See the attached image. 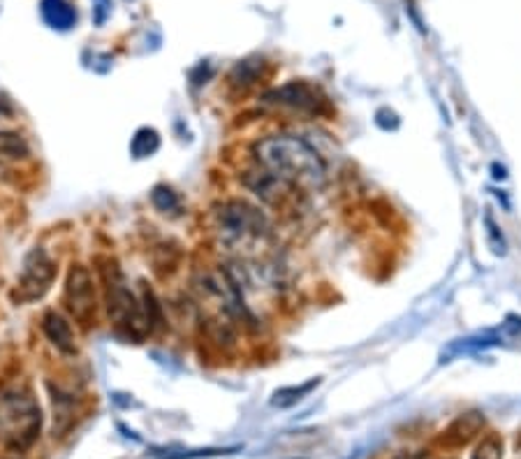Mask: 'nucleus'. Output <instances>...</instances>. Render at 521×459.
Segmentation results:
<instances>
[{
	"instance_id": "nucleus-16",
	"label": "nucleus",
	"mask_w": 521,
	"mask_h": 459,
	"mask_svg": "<svg viewBox=\"0 0 521 459\" xmlns=\"http://www.w3.org/2000/svg\"><path fill=\"white\" fill-rule=\"evenodd\" d=\"M151 204H154L161 214H178V209H181V197L174 188L165 184H158L151 191Z\"/></svg>"
},
{
	"instance_id": "nucleus-10",
	"label": "nucleus",
	"mask_w": 521,
	"mask_h": 459,
	"mask_svg": "<svg viewBox=\"0 0 521 459\" xmlns=\"http://www.w3.org/2000/svg\"><path fill=\"white\" fill-rule=\"evenodd\" d=\"M267 77V60L262 56H250V59L237 60L227 75V83L237 91H249Z\"/></svg>"
},
{
	"instance_id": "nucleus-12",
	"label": "nucleus",
	"mask_w": 521,
	"mask_h": 459,
	"mask_svg": "<svg viewBox=\"0 0 521 459\" xmlns=\"http://www.w3.org/2000/svg\"><path fill=\"white\" fill-rule=\"evenodd\" d=\"M40 14L54 30H70L77 24V12L67 0H40Z\"/></svg>"
},
{
	"instance_id": "nucleus-11",
	"label": "nucleus",
	"mask_w": 521,
	"mask_h": 459,
	"mask_svg": "<svg viewBox=\"0 0 521 459\" xmlns=\"http://www.w3.org/2000/svg\"><path fill=\"white\" fill-rule=\"evenodd\" d=\"M49 392H51V406H54V439L56 436L60 439L75 424V404H77V400L54 383H49Z\"/></svg>"
},
{
	"instance_id": "nucleus-6",
	"label": "nucleus",
	"mask_w": 521,
	"mask_h": 459,
	"mask_svg": "<svg viewBox=\"0 0 521 459\" xmlns=\"http://www.w3.org/2000/svg\"><path fill=\"white\" fill-rule=\"evenodd\" d=\"M63 305H66V311L79 328H95L100 299H98V286H95L93 274L86 265L72 263V267L67 269Z\"/></svg>"
},
{
	"instance_id": "nucleus-21",
	"label": "nucleus",
	"mask_w": 521,
	"mask_h": 459,
	"mask_svg": "<svg viewBox=\"0 0 521 459\" xmlns=\"http://www.w3.org/2000/svg\"><path fill=\"white\" fill-rule=\"evenodd\" d=\"M492 172H493V179L496 181H503L508 174H505V167L503 165H498V162H493L492 165Z\"/></svg>"
},
{
	"instance_id": "nucleus-5",
	"label": "nucleus",
	"mask_w": 521,
	"mask_h": 459,
	"mask_svg": "<svg viewBox=\"0 0 521 459\" xmlns=\"http://www.w3.org/2000/svg\"><path fill=\"white\" fill-rule=\"evenodd\" d=\"M260 105L273 112H288L292 116L302 119H320L332 112L329 100L315 83H308L306 79H290L280 83L276 89H269L262 93Z\"/></svg>"
},
{
	"instance_id": "nucleus-18",
	"label": "nucleus",
	"mask_w": 521,
	"mask_h": 459,
	"mask_svg": "<svg viewBox=\"0 0 521 459\" xmlns=\"http://www.w3.org/2000/svg\"><path fill=\"white\" fill-rule=\"evenodd\" d=\"M485 227H486V234H489V241H492V244L496 246L493 250L503 256V253H505V239H503V234H501V230H498V226L493 223V218L489 214L485 216Z\"/></svg>"
},
{
	"instance_id": "nucleus-4",
	"label": "nucleus",
	"mask_w": 521,
	"mask_h": 459,
	"mask_svg": "<svg viewBox=\"0 0 521 459\" xmlns=\"http://www.w3.org/2000/svg\"><path fill=\"white\" fill-rule=\"evenodd\" d=\"M42 411L33 390L24 383L0 390V436L10 450L24 453L37 441Z\"/></svg>"
},
{
	"instance_id": "nucleus-8",
	"label": "nucleus",
	"mask_w": 521,
	"mask_h": 459,
	"mask_svg": "<svg viewBox=\"0 0 521 459\" xmlns=\"http://www.w3.org/2000/svg\"><path fill=\"white\" fill-rule=\"evenodd\" d=\"M243 186L253 193L255 197H260L264 204H272V207H280L295 195V188L285 181L276 179L273 174L264 172L262 167L253 165V170L243 172Z\"/></svg>"
},
{
	"instance_id": "nucleus-19",
	"label": "nucleus",
	"mask_w": 521,
	"mask_h": 459,
	"mask_svg": "<svg viewBox=\"0 0 521 459\" xmlns=\"http://www.w3.org/2000/svg\"><path fill=\"white\" fill-rule=\"evenodd\" d=\"M95 5H93V21L98 26H102L105 21H107V17L112 14V7L114 3L112 0H93Z\"/></svg>"
},
{
	"instance_id": "nucleus-9",
	"label": "nucleus",
	"mask_w": 521,
	"mask_h": 459,
	"mask_svg": "<svg viewBox=\"0 0 521 459\" xmlns=\"http://www.w3.org/2000/svg\"><path fill=\"white\" fill-rule=\"evenodd\" d=\"M42 332L47 336V341L60 355L72 358L77 355V339H75V329H72L70 321H67L60 311L49 309L42 313Z\"/></svg>"
},
{
	"instance_id": "nucleus-14",
	"label": "nucleus",
	"mask_w": 521,
	"mask_h": 459,
	"mask_svg": "<svg viewBox=\"0 0 521 459\" xmlns=\"http://www.w3.org/2000/svg\"><path fill=\"white\" fill-rule=\"evenodd\" d=\"M161 149V135L155 128H139L130 139V154L139 158H151L155 151Z\"/></svg>"
},
{
	"instance_id": "nucleus-1",
	"label": "nucleus",
	"mask_w": 521,
	"mask_h": 459,
	"mask_svg": "<svg viewBox=\"0 0 521 459\" xmlns=\"http://www.w3.org/2000/svg\"><path fill=\"white\" fill-rule=\"evenodd\" d=\"M253 165L290 184L296 193H318L327 186V162L315 146L295 132H272L250 146Z\"/></svg>"
},
{
	"instance_id": "nucleus-17",
	"label": "nucleus",
	"mask_w": 521,
	"mask_h": 459,
	"mask_svg": "<svg viewBox=\"0 0 521 459\" xmlns=\"http://www.w3.org/2000/svg\"><path fill=\"white\" fill-rule=\"evenodd\" d=\"M473 459H503V441L498 436H486L475 447Z\"/></svg>"
},
{
	"instance_id": "nucleus-13",
	"label": "nucleus",
	"mask_w": 521,
	"mask_h": 459,
	"mask_svg": "<svg viewBox=\"0 0 521 459\" xmlns=\"http://www.w3.org/2000/svg\"><path fill=\"white\" fill-rule=\"evenodd\" d=\"M30 155V144L21 132L0 131V158L5 161H24Z\"/></svg>"
},
{
	"instance_id": "nucleus-20",
	"label": "nucleus",
	"mask_w": 521,
	"mask_h": 459,
	"mask_svg": "<svg viewBox=\"0 0 521 459\" xmlns=\"http://www.w3.org/2000/svg\"><path fill=\"white\" fill-rule=\"evenodd\" d=\"M12 114H14L12 102L7 100V98L0 96V116H12Z\"/></svg>"
},
{
	"instance_id": "nucleus-15",
	"label": "nucleus",
	"mask_w": 521,
	"mask_h": 459,
	"mask_svg": "<svg viewBox=\"0 0 521 459\" xmlns=\"http://www.w3.org/2000/svg\"><path fill=\"white\" fill-rule=\"evenodd\" d=\"M320 385V378H311V381L302 383V385H296V388H280L273 392L272 406H279V408H290V406L299 404L304 397L313 392L315 388Z\"/></svg>"
},
{
	"instance_id": "nucleus-7",
	"label": "nucleus",
	"mask_w": 521,
	"mask_h": 459,
	"mask_svg": "<svg viewBox=\"0 0 521 459\" xmlns=\"http://www.w3.org/2000/svg\"><path fill=\"white\" fill-rule=\"evenodd\" d=\"M56 274H59V267H56V263L51 260L47 250L42 249V246L30 249L24 257V267H21V274H19L12 299L19 305L37 302V299H42L51 290Z\"/></svg>"
},
{
	"instance_id": "nucleus-3",
	"label": "nucleus",
	"mask_w": 521,
	"mask_h": 459,
	"mask_svg": "<svg viewBox=\"0 0 521 459\" xmlns=\"http://www.w3.org/2000/svg\"><path fill=\"white\" fill-rule=\"evenodd\" d=\"M98 272H100L107 316L114 322L116 332L123 334L125 339H132L135 344L146 339L151 329L144 318L142 302L128 286L119 263L112 257H98Z\"/></svg>"
},
{
	"instance_id": "nucleus-2",
	"label": "nucleus",
	"mask_w": 521,
	"mask_h": 459,
	"mask_svg": "<svg viewBox=\"0 0 521 459\" xmlns=\"http://www.w3.org/2000/svg\"><path fill=\"white\" fill-rule=\"evenodd\" d=\"M211 221L227 249H255L272 239V221L257 204L243 197H225L211 207Z\"/></svg>"
}]
</instances>
